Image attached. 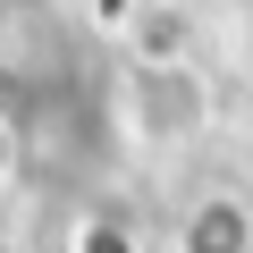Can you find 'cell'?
Returning <instances> with one entry per match:
<instances>
[{"mask_svg": "<svg viewBox=\"0 0 253 253\" xmlns=\"http://www.w3.org/2000/svg\"><path fill=\"white\" fill-rule=\"evenodd\" d=\"M101 126L126 161H177L219 126V76L194 51H118L101 84Z\"/></svg>", "mask_w": 253, "mask_h": 253, "instance_id": "6da1fadb", "label": "cell"}, {"mask_svg": "<svg viewBox=\"0 0 253 253\" xmlns=\"http://www.w3.org/2000/svg\"><path fill=\"white\" fill-rule=\"evenodd\" d=\"M161 253H253V194L245 186H194L169 211Z\"/></svg>", "mask_w": 253, "mask_h": 253, "instance_id": "7a4b0ae2", "label": "cell"}, {"mask_svg": "<svg viewBox=\"0 0 253 253\" xmlns=\"http://www.w3.org/2000/svg\"><path fill=\"white\" fill-rule=\"evenodd\" d=\"M59 253H161V236L126 203H76L68 228H59Z\"/></svg>", "mask_w": 253, "mask_h": 253, "instance_id": "3957f363", "label": "cell"}, {"mask_svg": "<svg viewBox=\"0 0 253 253\" xmlns=\"http://www.w3.org/2000/svg\"><path fill=\"white\" fill-rule=\"evenodd\" d=\"M17 177H26V118L0 101V194H9Z\"/></svg>", "mask_w": 253, "mask_h": 253, "instance_id": "277c9868", "label": "cell"}]
</instances>
